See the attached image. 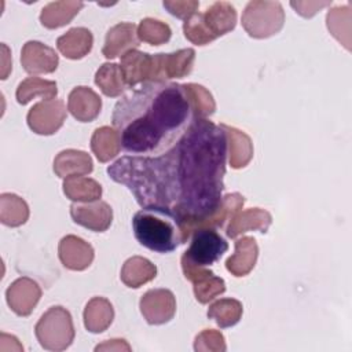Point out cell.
I'll use <instances>...</instances> for the list:
<instances>
[{
    "mask_svg": "<svg viewBox=\"0 0 352 352\" xmlns=\"http://www.w3.org/2000/svg\"><path fill=\"white\" fill-rule=\"evenodd\" d=\"M227 151L226 126L198 118L165 153L172 210L180 220L184 243L195 224L199 228L221 227L228 212L238 209H230V195L221 198Z\"/></svg>",
    "mask_w": 352,
    "mask_h": 352,
    "instance_id": "1",
    "label": "cell"
},
{
    "mask_svg": "<svg viewBox=\"0 0 352 352\" xmlns=\"http://www.w3.org/2000/svg\"><path fill=\"white\" fill-rule=\"evenodd\" d=\"M194 114L195 107L186 84L147 81L116 103L111 121L122 151L157 157L182 139Z\"/></svg>",
    "mask_w": 352,
    "mask_h": 352,
    "instance_id": "2",
    "label": "cell"
},
{
    "mask_svg": "<svg viewBox=\"0 0 352 352\" xmlns=\"http://www.w3.org/2000/svg\"><path fill=\"white\" fill-rule=\"evenodd\" d=\"M132 228L138 242L157 253H170L184 243L180 220L168 208L140 209L132 219Z\"/></svg>",
    "mask_w": 352,
    "mask_h": 352,
    "instance_id": "3",
    "label": "cell"
},
{
    "mask_svg": "<svg viewBox=\"0 0 352 352\" xmlns=\"http://www.w3.org/2000/svg\"><path fill=\"white\" fill-rule=\"evenodd\" d=\"M236 23V11L230 3H214L204 14H192L184 21V36L198 44L205 45L221 34L232 30Z\"/></svg>",
    "mask_w": 352,
    "mask_h": 352,
    "instance_id": "4",
    "label": "cell"
},
{
    "mask_svg": "<svg viewBox=\"0 0 352 352\" xmlns=\"http://www.w3.org/2000/svg\"><path fill=\"white\" fill-rule=\"evenodd\" d=\"M228 249L226 239L213 228H197L192 234L190 248L182 257V265L204 268L214 264Z\"/></svg>",
    "mask_w": 352,
    "mask_h": 352,
    "instance_id": "5",
    "label": "cell"
},
{
    "mask_svg": "<svg viewBox=\"0 0 352 352\" xmlns=\"http://www.w3.org/2000/svg\"><path fill=\"white\" fill-rule=\"evenodd\" d=\"M285 15L282 6L274 1H250L242 15V25L252 37L263 38L279 32Z\"/></svg>",
    "mask_w": 352,
    "mask_h": 352,
    "instance_id": "6",
    "label": "cell"
},
{
    "mask_svg": "<svg viewBox=\"0 0 352 352\" xmlns=\"http://www.w3.org/2000/svg\"><path fill=\"white\" fill-rule=\"evenodd\" d=\"M65 120L62 100H48L34 104L28 114L29 126L40 135H51L60 128Z\"/></svg>",
    "mask_w": 352,
    "mask_h": 352,
    "instance_id": "7",
    "label": "cell"
},
{
    "mask_svg": "<svg viewBox=\"0 0 352 352\" xmlns=\"http://www.w3.org/2000/svg\"><path fill=\"white\" fill-rule=\"evenodd\" d=\"M70 214L74 223L96 232L106 231L110 227L113 217L111 208L103 201L92 204H73L70 206Z\"/></svg>",
    "mask_w": 352,
    "mask_h": 352,
    "instance_id": "8",
    "label": "cell"
},
{
    "mask_svg": "<svg viewBox=\"0 0 352 352\" xmlns=\"http://www.w3.org/2000/svg\"><path fill=\"white\" fill-rule=\"evenodd\" d=\"M121 72L128 87H135L138 82L153 81L154 60L153 55L136 50H129L121 59Z\"/></svg>",
    "mask_w": 352,
    "mask_h": 352,
    "instance_id": "9",
    "label": "cell"
},
{
    "mask_svg": "<svg viewBox=\"0 0 352 352\" xmlns=\"http://www.w3.org/2000/svg\"><path fill=\"white\" fill-rule=\"evenodd\" d=\"M21 62L28 73H51L58 66V55L40 41H28L22 48Z\"/></svg>",
    "mask_w": 352,
    "mask_h": 352,
    "instance_id": "10",
    "label": "cell"
},
{
    "mask_svg": "<svg viewBox=\"0 0 352 352\" xmlns=\"http://www.w3.org/2000/svg\"><path fill=\"white\" fill-rule=\"evenodd\" d=\"M183 272L186 278L194 282V293L195 297L199 302L205 304L214 298L217 294L224 293L226 285L221 278L214 276L213 272L198 268V267H191V265H182Z\"/></svg>",
    "mask_w": 352,
    "mask_h": 352,
    "instance_id": "11",
    "label": "cell"
},
{
    "mask_svg": "<svg viewBox=\"0 0 352 352\" xmlns=\"http://www.w3.org/2000/svg\"><path fill=\"white\" fill-rule=\"evenodd\" d=\"M100 98L87 87H77L69 95V111L81 122H89L96 118L100 111Z\"/></svg>",
    "mask_w": 352,
    "mask_h": 352,
    "instance_id": "12",
    "label": "cell"
},
{
    "mask_svg": "<svg viewBox=\"0 0 352 352\" xmlns=\"http://www.w3.org/2000/svg\"><path fill=\"white\" fill-rule=\"evenodd\" d=\"M139 40L136 37V26L133 23H118L113 26L106 34V43L103 47V55L106 58H116L124 50L138 47Z\"/></svg>",
    "mask_w": 352,
    "mask_h": 352,
    "instance_id": "13",
    "label": "cell"
},
{
    "mask_svg": "<svg viewBox=\"0 0 352 352\" xmlns=\"http://www.w3.org/2000/svg\"><path fill=\"white\" fill-rule=\"evenodd\" d=\"M257 245L253 238L245 236L235 242V254L230 257L226 263L227 270L235 276L246 275L256 263L257 258Z\"/></svg>",
    "mask_w": 352,
    "mask_h": 352,
    "instance_id": "14",
    "label": "cell"
},
{
    "mask_svg": "<svg viewBox=\"0 0 352 352\" xmlns=\"http://www.w3.org/2000/svg\"><path fill=\"white\" fill-rule=\"evenodd\" d=\"M58 50L70 59L82 58L89 52L92 47V34L88 29L74 28L70 29L66 34L60 36L56 41Z\"/></svg>",
    "mask_w": 352,
    "mask_h": 352,
    "instance_id": "15",
    "label": "cell"
},
{
    "mask_svg": "<svg viewBox=\"0 0 352 352\" xmlns=\"http://www.w3.org/2000/svg\"><path fill=\"white\" fill-rule=\"evenodd\" d=\"M82 3H65V1H56L50 3L45 6L41 11L40 21L41 23L48 29H55L59 26H63L70 22V19L82 8Z\"/></svg>",
    "mask_w": 352,
    "mask_h": 352,
    "instance_id": "16",
    "label": "cell"
},
{
    "mask_svg": "<svg viewBox=\"0 0 352 352\" xmlns=\"http://www.w3.org/2000/svg\"><path fill=\"white\" fill-rule=\"evenodd\" d=\"M155 267L148 260L132 257L125 261L121 271V279L129 287H139L142 283L155 278Z\"/></svg>",
    "mask_w": 352,
    "mask_h": 352,
    "instance_id": "17",
    "label": "cell"
},
{
    "mask_svg": "<svg viewBox=\"0 0 352 352\" xmlns=\"http://www.w3.org/2000/svg\"><path fill=\"white\" fill-rule=\"evenodd\" d=\"M95 82L106 96H118L125 91V80L121 67L116 63H104L96 72Z\"/></svg>",
    "mask_w": 352,
    "mask_h": 352,
    "instance_id": "18",
    "label": "cell"
},
{
    "mask_svg": "<svg viewBox=\"0 0 352 352\" xmlns=\"http://www.w3.org/2000/svg\"><path fill=\"white\" fill-rule=\"evenodd\" d=\"M242 314V304L232 298H223L210 305L208 316L213 318L220 327H228L238 323Z\"/></svg>",
    "mask_w": 352,
    "mask_h": 352,
    "instance_id": "19",
    "label": "cell"
},
{
    "mask_svg": "<svg viewBox=\"0 0 352 352\" xmlns=\"http://www.w3.org/2000/svg\"><path fill=\"white\" fill-rule=\"evenodd\" d=\"M77 165H85V166H92L91 157L87 155L84 151H77V150H65L59 153V155L54 161V170L59 177H66L69 173L80 172L85 173L81 168L76 166Z\"/></svg>",
    "mask_w": 352,
    "mask_h": 352,
    "instance_id": "20",
    "label": "cell"
},
{
    "mask_svg": "<svg viewBox=\"0 0 352 352\" xmlns=\"http://www.w3.org/2000/svg\"><path fill=\"white\" fill-rule=\"evenodd\" d=\"M114 140H118V135L109 126H103L95 131L91 140V147L100 162H106L117 155L120 144H107L109 142Z\"/></svg>",
    "mask_w": 352,
    "mask_h": 352,
    "instance_id": "21",
    "label": "cell"
},
{
    "mask_svg": "<svg viewBox=\"0 0 352 352\" xmlns=\"http://www.w3.org/2000/svg\"><path fill=\"white\" fill-rule=\"evenodd\" d=\"M76 186H72L69 183H63L65 194L73 199V201H95L100 197L102 188L100 184H98L92 179H84V177H69Z\"/></svg>",
    "mask_w": 352,
    "mask_h": 352,
    "instance_id": "22",
    "label": "cell"
},
{
    "mask_svg": "<svg viewBox=\"0 0 352 352\" xmlns=\"http://www.w3.org/2000/svg\"><path fill=\"white\" fill-rule=\"evenodd\" d=\"M38 92L41 96L47 95L48 98H52L56 95V84L54 81H43L36 77L26 78L18 85L16 100L21 104H26Z\"/></svg>",
    "mask_w": 352,
    "mask_h": 352,
    "instance_id": "23",
    "label": "cell"
},
{
    "mask_svg": "<svg viewBox=\"0 0 352 352\" xmlns=\"http://www.w3.org/2000/svg\"><path fill=\"white\" fill-rule=\"evenodd\" d=\"M140 40L143 41H148L154 45H160L164 41H168L170 37V29L168 25L155 21V19H150L146 18L140 22L139 25V32H138Z\"/></svg>",
    "mask_w": 352,
    "mask_h": 352,
    "instance_id": "24",
    "label": "cell"
},
{
    "mask_svg": "<svg viewBox=\"0 0 352 352\" xmlns=\"http://www.w3.org/2000/svg\"><path fill=\"white\" fill-rule=\"evenodd\" d=\"M198 6L199 4L197 1H164V7H166L172 15L186 19L195 14V8Z\"/></svg>",
    "mask_w": 352,
    "mask_h": 352,
    "instance_id": "25",
    "label": "cell"
}]
</instances>
